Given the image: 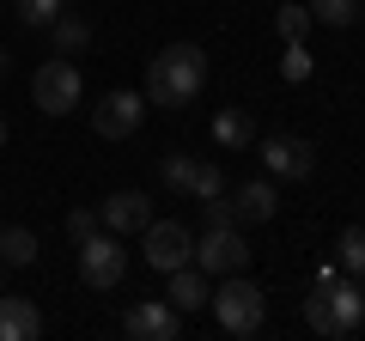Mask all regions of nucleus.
<instances>
[{
	"label": "nucleus",
	"mask_w": 365,
	"mask_h": 341,
	"mask_svg": "<svg viewBox=\"0 0 365 341\" xmlns=\"http://www.w3.org/2000/svg\"><path fill=\"white\" fill-rule=\"evenodd\" d=\"M201 86H207V49L201 43H170L146 67V104L158 110H189L201 98Z\"/></svg>",
	"instance_id": "1"
},
{
	"label": "nucleus",
	"mask_w": 365,
	"mask_h": 341,
	"mask_svg": "<svg viewBox=\"0 0 365 341\" xmlns=\"http://www.w3.org/2000/svg\"><path fill=\"white\" fill-rule=\"evenodd\" d=\"M359 323H365V292H359V280H353V275L304 292V329H311V335H323V341H347Z\"/></svg>",
	"instance_id": "2"
},
{
	"label": "nucleus",
	"mask_w": 365,
	"mask_h": 341,
	"mask_svg": "<svg viewBox=\"0 0 365 341\" xmlns=\"http://www.w3.org/2000/svg\"><path fill=\"white\" fill-rule=\"evenodd\" d=\"M213 317H220L225 335H256L262 317H268V305H262V287L244 275H220V287H213Z\"/></svg>",
	"instance_id": "3"
},
{
	"label": "nucleus",
	"mask_w": 365,
	"mask_h": 341,
	"mask_svg": "<svg viewBox=\"0 0 365 341\" xmlns=\"http://www.w3.org/2000/svg\"><path fill=\"white\" fill-rule=\"evenodd\" d=\"M79 92H86V79H79L73 55H49V61L37 67V79H31V104H37L43 116H67V110L79 104Z\"/></svg>",
	"instance_id": "4"
},
{
	"label": "nucleus",
	"mask_w": 365,
	"mask_h": 341,
	"mask_svg": "<svg viewBox=\"0 0 365 341\" xmlns=\"http://www.w3.org/2000/svg\"><path fill=\"white\" fill-rule=\"evenodd\" d=\"M122 275H128V250H122V232H91L86 244H79V280L98 292L122 287Z\"/></svg>",
	"instance_id": "5"
},
{
	"label": "nucleus",
	"mask_w": 365,
	"mask_h": 341,
	"mask_svg": "<svg viewBox=\"0 0 365 341\" xmlns=\"http://www.w3.org/2000/svg\"><path fill=\"white\" fill-rule=\"evenodd\" d=\"M140 256H146L153 275H170V268L195 263V238L182 232L177 220H146V225H140Z\"/></svg>",
	"instance_id": "6"
},
{
	"label": "nucleus",
	"mask_w": 365,
	"mask_h": 341,
	"mask_svg": "<svg viewBox=\"0 0 365 341\" xmlns=\"http://www.w3.org/2000/svg\"><path fill=\"white\" fill-rule=\"evenodd\" d=\"M195 268H207V280L213 275H244L250 268L244 232H237V225H207V232L195 238Z\"/></svg>",
	"instance_id": "7"
},
{
	"label": "nucleus",
	"mask_w": 365,
	"mask_h": 341,
	"mask_svg": "<svg viewBox=\"0 0 365 341\" xmlns=\"http://www.w3.org/2000/svg\"><path fill=\"white\" fill-rule=\"evenodd\" d=\"M256 158H262L268 177H292V183H304L311 165H317L311 141H299V134H262V141H256Z\"/></svg>",
	"instance_id": "8"
},
{
	"label": "nucleus",
	"mask_w": 365,
	"mask_h": 341,
	"mask_svg": "<svg viewBox=\"0 0 365 341\" xmlns=\"http://www.w3.org/2000/svg\"><path fill=\"white\" fill-rule=\"evenodd\" d=\"M122 335H134V341H177L182 335V311L170 299H140V305H128V317H122Z\"/></svg>",
	"instance_id": "9"
},
{
	"label": "nucleus",
	"mask_w": 365,
	"mask_h": 341,
	"mask_svg": "<svg viewBox=\"0 0 365 341\" xmlns=\"http://www.w3.org/2000/svg\"><path fill=\"white\" fill-rule=\"evenodd\" d=\"M146 116V92H104V104L91 110V128L104 134V141H128Z\"/></svg>",
	"instance_id": "10"
},
{
	"label": "nucleus",
	"mask_w": 365,
	"mask_h": 341,
	"mask_svg": "<svg viewBox=\"0 0 365 341\" xmlns=\"http://www.w3.org/2000/svg\"><path fill=\"white\" fill-rule=\"evenodd\" d=\"M146 220H153V201L140 189H116L110 201H98V225L104 232H140Z\"/></svg>",
	"instance_id": "11"
},
{
	"label": "nucleus",
	"mask_w": 365,
	"mask_h": 341,
	"mask_svg": "<svg viewBox=\"0 0 365 341\" xmlns=\"http://www.w3.org/2000/svg\"><path fill=\"white\" fill-rule=\"evenodd\" d=\"M232 213H237V225H244V220H250V225L274 220V213H280V189L250 177V183H237V189H232Z\"/></svg>",
	"instance_id": "12"
},
{
	"label": "nucleus",
	"mask_w": 365,
	"mask_h": 341,
	"mask_svg": "<svg viewBox=\"0 0 365 341\" xmlns=\"http://www.w3.org/2000/svg\"><path fill=\"white\" fill-rule=\"evenodd\" d=\"M170 287H165V299L177 305V311H207V268H195V263H182V268H170Z\"/></svg>",
	"instance_id": "13"
},
{
	"label": "nucleus",
	"mask_w": 365,
	"mask_h": 341,
	"mask_svg": "<svg viewBox=\"0 0 365 341\" xmlns=\"http://www.w3.org/2000/svg\"><path fill=\"white\" fill-rule=\"evenodd\" d=\"M37 335H43L37 299H6L0 292V341H37Z\"/></svg>",
	"instance_id": "14"
},
{
	"label": "nucleus",
	"mask_w": 365,
	"mask_h": 341,
	"mask_svg": "<svg viewBox=\"0 0 365 341\" xmlns=\"http://www.w3.org/2000/svg\"><path fill=\"white\" fill-rule=\"evenodd\" d=\"M0 263H13V268L37 263V232L31 225H0Z\"/></svg>",
	"instance_id": "15"
},
{
	"label": "nucleus",
	"mask_w": 365,
	"mask_h": 341,
	"mask_svg": "<svg viewBox=\"0 0 365 341\" xmlns=\"http://www.w3.org/2000/svg\"><path fill=\"white\" fill-rule=\"evenodd\" d=\"M213 141H220L225 153H237V146H250V141H256V128H250V116H244V110H220V116H213Z\"/></svg>",
	"instance_id": "16"
},
{
	"label": "nucleus",
	"mask_w": 365,
	"mask_h": 341,
	"mask_svg": "<svg viewBox=\"0 0 365 341\" xmlns=\"http://www.w3.org/2000/svg\"><path fill=\"white\" fill-rule=\"evenodd\" d=\"M49 31H55V55H79V49L91 43V25H86L79 13H67V6H61V19H55Z\"/></svg>",
	"instance_id": "17"
},
{
	"label": "nucleus",
	"mask_w": 365,
	"mask_h": 341,
	"mask_svg": "<svg viewBox=\"0 0 365 341\" xmlns=\"http://www.w3.org/2000/svg\"><path fill=\"white\" fill-rule=\"evenodd\" d=\"M335 263H341V275H353V280L365 275V225H347V232L335 238Z\"/></svg>",
	"instance_id": "18"
},
{
	"label": "nucleus",
	"mask_w": 365,
	"mask_h": 341,
	"mask_svg": "<svg viewBox=\"0 0 365 341\" xmlns=\"http://www.w3.org/2000/svg\"><path fill=\"white\" fill-rule=\"evenodd\" d=\"M61 6H67V0H13V19L25 31H49L55 19H61Z\"/></svg>",
	"instance_id": "19"
},
{
	"label": "nucleus",
	"mask_w": 365,
	"mask_h": 341,
	"mask_svg": "<svg viewBox=\"0 0 365 341\" xmlns=\"http://www.w3.org/2000/svg\"><path fill=\"white\" fill-rule=\"evenodd\" d=\"M195 153H165V165H158V177H165V189H177V195H189V183H195Z\"/></svg>",
	"instance_id": "20"
},
{
	"label": "nucleus",
	"mask_w": 365,
	"mask_h": 341,
	"mask_svg": "<svg viewBox=\"0 0 365 341\" xmlns=\"http://www.w3.org/2000/svg\"><path fill=\"white\" fill-rule=\"evenodd\" d=\"M304 6H311V19H323V25L347 31L353 19H359V6H365V0H304Z\"/></svg>",
	"instance_id": "21"
},
{
	"label": "nucleus",
	"mask_w": 365,
	"mask_h": 341,
	"mask_svg": "<svg viewBox=\"0 0 365 341\" xmlns=\"http://www.w3.org/2000/svg\"><path fill=\"white\" fill-rule=\"evenodd\" d=\"M274 25H280V37H287V43H299L304 31H311V6H304V0H292V6H280V13H274Z\"/></svg>",
	"instance_id": "22"
},
{
	"label": "nucleus",
	"mask_w": 365,
	"mask_h": 341,
	"mask_svg": "<svg viewBox=\"0 0 365 341\" xmlns=\"http://www.w3.org/2000/svg\"><path fill=\"white\" fill-rule=\"evenodd\" d=\"M225 195V170L220 165H195V183H189V201H213Z\"/></svg>",
	"instance_id": "23"
},
{
	"label": "nucleus",
	"mask_w": 365,
	"mask_h": 341,
	"mask_svg": "<svg viewBox=\"0 0 365 341\" xmlns=\"http://www.w3.org/2000/svg\"><path fill=\"white\" fill-rule=\"evenodd\" d=\"M280 73H287V79H311V49H304V37L287 43V55H280Z\"/></svg>",
	"instance_id": "24"
},
{
	"label": "nucleus",
	"mask_w": 365,
	"mask_h": 341,
	"mask_svg": "<svg viewBox=\"0 0 365 341\" xmlns=\"http://www.w3.org/2000/svg\"><path fill=\"white\" fill-rule=\"evenodd\" d=\"M91 232H98V208H73L67 213V238H73V244H86Z\"/></svg>",
	"instance_id": "25"
},
{
	"label": "nucleus",
	"mask_w": 365,
	"mask_h": 341,
	"mask_svg": "<svg viewBox=\"0 0 365 341\" xmlns=\"http://www.w3.org/2000/svg\"><path fill=\"white\" fill-rule=\"evenodd\" d=\"M201 208H207V225H237V213H232V201H225V195L201 201Z\"/></svg>",
	"instance_id": "26"
},
{
	"label": "nucleus",
	"mask_w": 365,
	"mask_h": 341,
	"mask_svg": "<svg viewBox=\"0 0 365 341\" xmlns=\"http://www.w3.org/2000/svg\"><path fill=\"white\" fill-rule=\"evenodd\" d=\"M0 73H13V49H0Z\"/></svg>",
	"instance_id": "27"
},
{
	"label": "nucleus",
	"mask_w": 365,
	"mask_h": 341,
	"mask_svg": "<svg viewBox=\"0 0 365 341\" xmlns=\"http://www.w3.org/2000/svg\"><path fill=\"white\" fill-rule=\"evenodd\" d=\"M6 141H13V128H6V116H0V153H6Z\"/></svg>",
	"instance_id": "28"
},
{
	"label": "nucleus",
	"mask_w": 365,
	"mask_h": 341,
	"mask_svg": "<svg viewBox=\"0 0 365 341\" xmlns=\"http://www.w3.org/2000/svg\"><path fill=\"white\" fill-rule=\"evenodd\" d=\"M359 19H365V6H359Z\"/></svg>",
	"instance_id": "29"
},
{
	"label": "nucleus",
	"mask_w": 365,
	"mask_h": 341,
	"mask_svg": "<svg viewBox=\"0 0 365 341\" xmlns=\"http://www.w3.org/2000/svg\"><path fill=\"white\" fill-rule=\"evenodd\" d=\"M0 268H6V263H0Z\"/></svg>",
	"instance_id": "30"
}]
</instances>
